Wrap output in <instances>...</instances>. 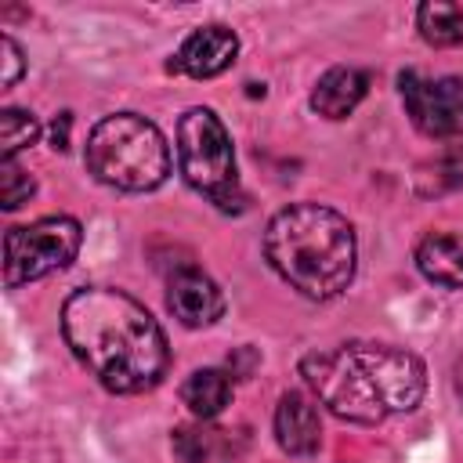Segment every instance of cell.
<instances>
[{
  "label": "cell",
  "instance_id": "1",
  "mask_svg": "<svg viewBox=\"0 0 463 463\" xmlns=\"http://www.w3.org/2000/svg\"><path fill=\"white\" fill-rule=\"evenodd\" d=\"M61 333L87 373L112 394L152 391L170 369V344L159 322L130 293L83 286L61 307Z\"/></svg>",
  "mask_w": 463,
  "mask_h": 463
},
{
  "label": "cell",
  "instance_id": "2",
  "mask_svg": "<svg viewBox=\"0 0 463 463\" xmlns=\"http://www.w3.org/2000/svg\"><path fill=\"white\" fill-rule=\"evenodd\" d=\"M300 376L333 416L347 423H383L394 412H412L427 391L423 362L394 344L351 340L300 358Z\"/></svg>",
  "mask_w": 463,
  "mask_h": 463
},
{
  "label": "cell",
  "instance_id": "3",
  "mask_svg": "<svg viewBox=\"0 0 463 463\" xmlns=\"http://www.w3.org/2000/svg\"><path fill=\"white\" fill-rule=\"evenodd\" d=\"M264 260L271 271L311 300L340 297L358 268L354 228L322 203H293L264 228Z\"/></svg>",
  "mask_w": 463,
  "mask_h": 463
},
{
  "label": "cell",
  "instance_id": "4",
  "mask_svg": "<svg viewBox=\"0 0 463 463\" xmlns=\"http://www.w3.org/2000/svg\"><path fill=\"white\" fill-rule=\"evenodd\" d=\"M83 159L101 184L119 192H152L170 174L166 137L137 112H116L94 123Z\"/></svg>",
  "mask_w": 463,
  "mask_h": 463
},
{
  "label": "cell",
  "instance_id": "5",
  "mask_svg": "<svg viewBox=\"0 0 463 463\" xmlns=\"http://www.w3.org/2000/svg\"><path fill=\"white\" fill-rule=\"evenodd\" d=\"M177 166L181 177L221 210H242L246 195L235 174V152L213 109H188L177 119Z\"/></svg>",
  "mask_w": 463,
  "mask_h": 463
},
{
  "label": "cell",
  "instance_id": "6",
  "mask_svg": "<svg viewBox=\"0 0 463 463\" xmlns=\"http://www.w3.org/2000/svg\"><path fill=\"white\" fill-rule=\"evenodd\" d=\"M83 228L76 217H40L4 235V282L11 289L61 271L76 260Z\"/></svg>",
  "mask_w": 463,
  "mask_h": 463
},
{
  "label": "cell",
  "instance_id": "7",
  "mask_svg": "<svg viewBox=\"0 0 463 463\" xmlns=\"http://www.w3.org/2000/svg\"><path fill=\"white\" fill-rule=\"evenodd\" d=\"M398 90L412 127L427 137H463V80L456 76H423L405 69L398 76Z\"/></svg>",
  "mask_w": 463,
  "mask_h": 463
},
{
  "label": "cell",
  "instance_id": "8",
  "mask_svg": "<svg viewBox=\"0 0 463 463\" xmlns=\"http://www.w3.org/2000/svg\"><path fill=\"white\" fill-rule=\"evenodd\" d=\"M166 311L188 326V329H203L213 326L224 315V293L221 286L203 275L199 268H181L170 282H166Z\"/></svg>",
  "mask_w": 463,
  "mask_h": 463
},
{
  "label": "cell",
  "instance_id": "9",
  "mask_svg": "<svg viewBox=\"0 0 463 463\" xmlns=\"http://www.w3.org/2000/svg\"><path fill=\"white\" fill-rule=\"evenodd\" d=\"M235 54H239V36L228 25H203L177 47V54L170 58V72L210 80L221 76L235 61Z\"/></svg>",
  "mask_w": 463,
  "mask_h": 463
},
{
  "label": "cell",
  "instance_id": "10",
  "mask_svg": "<svg viewBox=\"0 0 463 463\" xmlns=\"http://www.w3.org/2000/svg\"><path fill=\"white\" fill-rule=\"evenodd\" d=\"M275 441L289 456H315L322 445L318 398L307 391H286L275 405Z\"/></svg>",
  "mask_w": 463,
  "mask_h": 463
},
{
  "label": "cell",
  "instance_id": "11",
  "mask_svg": "<svg viewBox=\"0 0 463 463\" xmlns=\"http://www.w3.org/2000/svg\"><path fill=\"white\" fill-rule=\"evenodd\" d=\"M365 90H369V76L362 69L336 65V69L318 76V83L311 90V109L318 116H326V119H344V116H351L358 109Z\"/></svg>",
  "mask_w": 463,
  "mask_h": 463
},
{
  "label": "cell",
  "instance_id": "12",
  "mask_svg": "<svg viewBox=\"0 0 463 463\" xmlns=\"http://www.w3.org/2000/svg\"><path fill=\"white\" fill-rule=\"evenodd\" d=\"M416 268L427 282L459 289L463 286V235L452 232H430L416 246Z\"/></svg>",
  "mask_w": 463,
  "mask_h": 463
},
{
  "label": "cell",
  "instance_id": "13",
  "mask_svg": "<svg viewBox=\"0 0 463 463\" xmlns=\"http://www.w3.org/2000/svg\"><path fill=\"white\" fill-rule=\"evenodd\" d=\"M181 402L199 420H213L232 402V376L224 369H195L181 383Z\"/></svg>",
  "mask_w": 463,
  "mask_h": 463
},
{
  "label": "cell",
  "instance_id": "14",
  "mask_svg": "<svg viewBox=\"0 0 463 463\" xmlns=\"http://www.w3.org/2000/svg\"><path fill=\"white\" fill-rule=\"evenodd\" d=\"M416 25H420V36L430 47H456V43H463V7L459 4L427 0L416 11Z\"/></svg>",
  "mask_w": 463,
  "mask_h": 463
},
{
  "label": "cell",
  "instance_id": "15",
  "mask_svg": "<svg viewBox=\"0 0 463 463\" xmlns=\"http://www.w3.org/2000/svg\"><path fill=\"white\" fill-rule=\"evenodd\" d=\"M40 137V123L33 112H22V109H4L0 112V152L4 159H14V152L36 145Z\"/></svg>",
  "mask_w": 463,
  "mask_h": 463
},
{
  "label": "cell",
  "instance_id": "16",
  "mask_svg": "<svg viewBox=\"0 0 463 463\" xmlns=\"http://www.w3.org/2000/svg\"><path fill=\"white\" fill-rule=\"evenodd\" d=\"M33 192H36V181L14 159H0V203H4V210H18L22 203H29Z\"/></svg>",
  "mask_w": 463,
  "mask_h": 463
},
{
  "label": "cell",
  "instance_id": "17",
  "mask_svg": "<svg viewBox=\"0 0 463 463\" xmlns=\"http://www.w3.org/2000/svg\"><path fill=\"white\" fill-rule=\"evenodd\" d=\"M0 51H4V76H0V83H4V87H14L18 76H22V69H25L22 47H18L11 36H4V40H0Z\"/></svg>",
  "mask_w": 463,
  "mask_h": 463
},
{
  "label": "cell",
  "instance_id": "18",
  "mask_svg": "<svg viewBox=\"0 0 463 463\" xmlns=\"http://www.w3.org/2000/svg\"><path fill=\"white\" fill-rule=\"evenodd\" d=\"M69 127H72V112H58V119L51 123V148L54 152L69 148Z\"/></svg>",
  "mask_w": 463,
  "mask_h": 463
},
{
  "label": "cell",
  "instance_id": "19",
  "mask_svg": "<svg viewBox=\"0 0 463 463\" xmlns=\"http://www.w3.org/2000/svg\"><path fill=\"white\" fill-rule=\"evenodd\" d=\"M456 383H459V394H463V369H459V380Z\"/></svg>",
  "mask_w": 463,
  "mask_h": 463
}]
</instances>
